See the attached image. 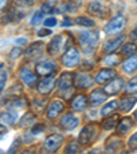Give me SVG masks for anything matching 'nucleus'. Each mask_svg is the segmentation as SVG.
I'll return each mask as SVG.
<instances>
[{"label": "nucleus", "mask_w": 137, "mask_h": 154, "mask_svg": "<svg viewBox=\"0 0 137 154\" xmlns=\"http://www.w3.org/2000/svg\"><path fill=\"white\" fill-rule=\"evenodd\" d=\"M22 55V49H21V48H12L11 51H10V59H12V60H14V59H18L19 57V56Z\"/></svg>", "instance_id": "nucleus-40"}, {"label": "nucleus", "mask_w": 137, "mask_h": 154, "mask_svg": "<svg viewBox=\"0 0 137 154\" xmlns=\"http://www.w3.org/2000/svg\"><path fill=\"white\" fill-rule=\"evenodd\" d=\"M56 70V64L52 60H43L36 66V74L40 76L51 75Z\"/></svg>", "instance_id": "nucleus-7"}, {"label": "nucleus", "mask_w": 137, "mask_h": 154, "mask_svg": "<svg viewBox=\"0 0 137 154\" xmlns=\"http://www.w3.org/2000/svg\"><path fill=\"white\" fill-rule=\"evenodd\" d=\"M118 120H119V116H118V115H111V116L106 117V119L102 122L103 130H106V131L114 130V128L117 127V124H118Z\"/></svg>", "instance_id": "nucleus-24"}, {"label": "nucleus", "mask_w": 137, "mask_h": 154, "mask_svg": "<svg viewBox=\"0 0 137 154\" xmlns=\"http://www.w3.org/2000/svg\"><path fill=\"white\" fill-rule=\"evenodd\" d=\"M88 105V100L84 94H77L71 100V108L74 111H84Z\"/></svg>", "instance_id": "nucleus-19"}, {"label": "nucleus", "mask_w": 137, "mask_h": 154, "mask_svg": "<svg viewBox=\"0 0 137 154\" xmlns=\"http://www.w3.org/2000/svg\"><path fill=\"white\" fill-rule=\"evenodd\" d=\"M123 85H125V82H123L122 78H114L106 85V87L103 89V91H104L106 94L114 96V94H118L121 90H122Z\"/></svg>", "instance_id": "nucleus-8"}, {"label": "nucleus", "mask_w": 137, "mask_h": 154, "mask_svg": "<svg viewBox=\"0 0 137 154\" xmlns=\"http://www.w3.org/2000/svg\"><path fill=\"white\" fill-rule=\"evenodd\" d=\"M122 68H123V71H125V72H128V74L134 72V71L137 70V55L129 56V57L123 61Z\"/></svg>", "instance_id": "nucleus-23"}, {"label": "nucleus", "mask_w": 137, "mask_h": 154, "mask_svg": "<svg viewBox=\"0 0 137 154\" xmlns=\"http://www.w3.org/2000/svg\"><path fill=\"white\" fill-rule=\"evenodd\" d=\"M0 154H4V151H3V150H2V149H0Z\"/></svg>", "instance_id": "nucleus-54"}, {"label": "nucleus", "mask_w": 137, "mask_h": 154, "mask_svg": "<svg viewBox=\"0 0 137 154\" xmlns=\"http://www.w3.org/2000/svg\"><path fill=\"white\" fill-rule=\"evenodd\" d=\"M88 11H89L90 14L97 15V17H103V15L106 14V11H107V8H106V6L100 0H93V2H90L89 6H88Z\"/></svg>", "instance_id": "nucleus-18"}, {"label": "nucleus", "mask_w": 137, "mask_h": 154, "mask_svg": "<svg viewBox=\"0 0 137 154\" xmlns=\"http://www.w3.org/2000/svg\"><path fill=\"white\" fill-rule=\"evenodd\" d=\"M92 83H93V79L90 78L89 74L80 72L74 76V86L77 89H88Z\"/></svg>", "instance_id": "nucleus-11"}, {"label": "nucleus", "mask_w": 137, "mask_h": 154, "mask_svg": "<svg viewBox=\"0 0 137 154\" xmlns=\"http://www.w3.org/2000/svg\"><path fill=\"white\" fill-rule=\"evenodd\" d=\"M62 63H63V66H66V67H69V68L76 67L77 64L80 63V52H78V49L74 48V47L69 48V49L63 53V56H62Z\"/></svg>", "instance_id": "nucleus-5"}, {"label": "nucleus", "mask_w": 137, "mask_h": 154, "mask_svg": "<svg viewBox=\"0 0 137 154\" xmlns=\"http://www.w3.org/2000/svg\"><path fill=\"white\" fill-rule=\"evenodd\" d=\"M43 15H44L43 11H38V12H36V14L33 15V18H32V25H33V26L38 25L41 20H43Z\"/></svg>", "instance_id": "nucleus-38"}, {"label": "nucleus", "mask_w": 137, "mask_h": 154, "mask_svg": "<svg viewBox=\"0 0 137 154\" xmlns=\"http://www.w3.org/2000/svg\"><path fill=\"white\" fill-rule=\"evenodd\" d=\"M136 102H137L136 97H125V98H122L119 101V109L122 112H129L136 105Z\"/></svg>", "instance_id": "nucleus-26"}, {"label": "nucleus", "mask_w": 137, "mask_h": 154, "mask_svg": "<svg viewBox=\"0 0 137 154\" xmlns=\"http://www.w3.org/2000/svg\"><path fill=\"white\" fill-rule=\"evenodd\" d=\"M21 154H34V150H25V151H22Z\"/></svg>", "instance_id": "nucleus-51"}, {"label": "nucleus", "mask_w": 137, "mask_h": 154, "mask_svg": "<svg viewBox=\"0 0 137 154\" xmlns=\"http://www.w3.org/2000/svg\"><path fill=\"white\" fill-rule=\"evenodd\" d=\"M76 23L80 25V26H85V27L95 26V22L90 19V18H88V17H78V18H76Z\"/></svg>", "instance_id": "nucleus-33"}, {"label": "nucleus", "mask_w": 137, "mask_h": 154, "mask_svg": "<svg viewBox=\"0 0 137 154\" xmlns=\"http://www.w3.org/2000/svg\"><path fill=\"white\" fill-rule=\"evenodd\" d=\"M126 25V19L122 15H118V17H114L110 22H107V25L104 26V32L107 34H118L123 30Z\"/></svg>", "instance_id": "nucleus-3"}, {"label": "nucleus", "mask_w": 137, "mask_h": 154, "mask_svg": "<svg viewBox=\"0 0 137 154\" xmlns=\"http://www.w3.org/2000/svg\"><path fill=\"white\" fill-rule=\"evenodd\" d=\"M7 71H0V91L3 90V87L6 86V82H7Z\"/></svg>", "instance_id": "nucleus-41"}, {"label": "nucleus", "mask_w": 137, "mask_h": 154, "mask_svg": "<svg viewBox=\"0 0 137 154\" xmlns=\"http://www.w3.org/2000/svg\"><path fill=\"white\" fill-rule=\"evenodd\" d=\"M96 135H97L96 124L90 123V124L85 125V127L81 130L80 137H78V143H81V145H88V143H90L92 140L95 139V137H96Z\"/></svg>", "instance_id": "nucleus-4"}, {"label": "nucleus", "mask_w": 137, "mask_h": 154, "mask_svg": "<svg viewBox=\"0 0 137 154\" xmlns=\"http://www.w3.org/2000/svg\"><path fill=\"white\" fill-rule=\"evenodd\" d=\"M99 40H100V34L99 32H95V30H92V32H82L78 35L80 47H81V49L86 55L93 52L95 48L99 44Z\"/></svg>", "instance_id": "nucleus-1"}, {"label": "nucleus", "mask_w": 137, "mask_h": 154, "mask_svg": "<svg viewBox=\"0 0 137 154\" xmlns=\"http://www.w3.org/2000/svg\"><path fill=\"white\" fill-rule=\"evenodd\" d=\"M17 120V113L15 112H4V113L0 115V125H3V127H10Z\"/></svg>", "instance_id": "nucleus-22"}, {"label": "nucleus", "mask_w": 137, "mask_h": 154, "mask_svg": "<svg viewBox=\"0 0 137 154\" xmlns=\"http://www.w3.org/2000/svg\"><path fill=\"white\" fill-rule=\"evenodd\" d=\"M54 4H56V2H48V3L43 4V7H41V11H43V12H54V11H55V7H54Z\"/></svg>", "instance_id": "nucleus-36"}, {"label": "nucleus", "mask_w": 137, "mask_h": 154, "mask_svg": "<svg viewBox=\"0 0 137 154\" xmlns=\"http://www.w3.org/2000/svg\"><path fill=\"white\" fill-rule=\"evenodd\" d=\"M7 4H8V0H0V10H3Z\"/></svg>", "instance_id": "nucleus-49"}, {"label": "nucleus", "mask_w": 137, "mask_h": 154, "mask_svg": "<svg viewBox=\"0 0 137 154\" xmlns=\"http://www.w3.org/2000/svg\"><path fill=\"white\" fill-rule=\"evenodd\" d=\"M62 142H63V137L58 134H52L50 137L45 138L44 140V146H43V151L45 154H52L60 147Z\"/></svg>", "instance_id": "nucleus-2"}, {"label": "nucleus", "mask_w": 137, "mask_h": 154, "mask_svg": "<svg viewBox=\"0 0 137 154\" xmlns=\"http://www.w3.org/2000/svg\"><path fill=\"white\" fill-rule=\"evenodd\" d=\"M34 120H36V116L32 113V112H28L26 115L22 116V119L19 120V125L21 127H30V125L34 124Z\"/></svg>", "instance_id": "nucleus-28"}, {"label": "nucleus", "mask_w": 137, "mask_h": 154, "mask_svg": "<svg viewBox=\"0 0 137 154\" xmlns=\"http://www.w3.org/2000/svg\"><path fill=\"white\" fill-rule=\"evenodd\" d=\"M64 41H66V37L64 35H55L52 38L50 44H48V53L50 55H58L64 47Z\"/></svg>", "instance_id": "nucleus-10"}, {"label": "nucleus", "mask_w": 137, "mask_h": 154, "mask_svg": "<svg viewBox=\"0 0 137 154\" xmlns=\"http://www.w3.org/2000/svg\"><path fill=\"white\" fill-rule=\"evenodd\" d=\"M19 146H21V142H19V139H15V142H14V145L10 147V150H8V154H17L18 153V150H19Z\"/></svg>", "instance_id": "nucleus-42"}, {"label": "nucleus", "mask_w": 137, "mask_h": 154, "mask_svg": "<svg viewBox=\"0 0 137 154\" xmlns=\"http://www.w3.org/2000/svg\"><path fill=\"white\" fill-rule=\"evenodd\" d=\"M14 3L19 7H30L33 6L34 0H14Z\"/></svg>", "instance_id": "nucleus-39"}, {"label": "nucleus", "mask_w": 137, "mask_h": 154, "mask_svg": "<svg viewBox=\"0 0 137 154\" xmlns=\"http://www.w3.org/2000/svg\"><path fill=\"white\" fill-rule=\"evenodd\" d=\"M118 106H119V102H118V101H110L108 104L104 105V108L102 109V112H100V113H102L103 116H108V115L113 113V112L115 111Z\"/></svg>", "instance_id": "nucleus-30"}, {"label": "nucleus", "mask_w": 137, "mask_h": 154, "mask_svg": "<svg viewBox=\"0 0 137 154\" xmlns=\"http://www.w3.org/2000/svg\"><path fill=\"white\" fill-rule=\"evenodd\" d=\"M80 119L77 116H74L73 113H67L59 120V124H60L62 128L64 130H74V128L78 125Z\"/></svg>", "instance_id": "nucleus-13"}, {"label": "nucleus", "mask_w": 137, "mask_h": 154, "mask_svg": "<svg viewBox=\"0 0 137 154\" xmlns=\"http://www.w3.org/2000/svg\"><path fill=\"white\" fill-rule=\"evenodd\" d=\"M81 2H74V0H67L64 3H62L59 6V8L56 10V12H76L77 8L80 7Z\"/></svg>", "instance_id": "nucleus-20"}, {"label": "nucleus", "mask_w": 137, "mask_h": 154, "mask_svg": "<svg viewBox=\"0 0 137 154\" xmlns=\"http://www.w3.org/2000/svg\"><path fill=\"white\" fill-rule=\"evenodd\" d=\"M25 105H26V102H25L24 100H18V101H15L14 104L11 105V108H15V111H17V108L18 109H21V108H24Z\"/></svg>", "instance_id": "nucleus-46"}, {"label": "nucleus", "mask_w": 137, "mask_h": 154, "mask_svg": "<svg viewBox=\"0 0 137 154\" xmlns=\"http://www.w3.org/2000/svg\"><path fill=\"white\" fill-rule=\"evenodd\" d=\"M86 154H97L96 151H89V153H86Z\"/></svg>", "instance_id": "nucleus-52"}, {"label": "nucleus", "mask_w": 137, "mask_h": 154, "mask_svg": "<svg viewBox=\"0 0 137 154\" xmlns=\"http://www.w3.org/2000/svg\"><path fill=\"white\" fill-rule=\"evenodd\" d=\"M123 41H125V35H119L117 38H113V40L106 42L103 49H104V52H114V51H117L121 47V44H123Z\"/></svg>", "instance_id": "nucleus-21"}, {"label": "nucleus", "mask_w": 137, "mask_h": 154, "mask_svg": "<svg viewBox=\"0 0 137 154\" xmlns=\"http://www.w3.org/2000/svg\"><path fill=\"white\" fill-rule=\"evenodd\" d=\"M118 63H119V57H118V55H114V53H110V55H107L103 59V64H104V66H111V67H114V66H117Z\"/></svg>", "instance_id": "nucleus-31"}, {"label": "nucleus", "mask_w": 137, "mask_h": 154, "mask_svg": "<svg viewBox=\"0 0 137 154\" xmlns=\"http://www.w3.org/2000/svg\"><path fill=\"white\" fill-rule=\"evenodd\" d=\"M56 23H58V20H56V18H54V17L47 18V19L44 20V26H48V27L56 26Z\"/></svg>", "instance_id": "nucleus-44"}, {"label": "nucleus", "mask_w": 137, "mask_h": 154, "mask_svg": "<svg viewBox=\"0 0 137 154\" xmlns=\"http://www.w3.org/2000/svg\"><path fill=\"white\" fill-rule=\"evenodd\" d=\"M45 102H47V100H34L33 101V106H34V109H37L38 112H41L45 108Z\"/></svg>", "instance_id": "nucleus-37"}, {"label": "nucleus", "mask_w": 137, "mask_h": 154, "mask_svg": "<svg viewBox=\"0 0 137 154\" xmlns=\"http://www.w3.org/2000/svg\"><path fill=\"white\" fill-rule=\"evenodd\" d=\"M130 38H132V40H137V26L134 27L133 30H132V33H130Z\"/></svg>", "instance_id": "nucleus-48"}, {"label": "nucleus", "mask_w": 137, "mask_h": 154, "mask_svg": "<svg viewBox=\"0 0 137 154\" xmlns=\"http://www.w3.org/2000/svg\"><path fill=\"white\" fill-rule=\"evenodd\" d=\"M44 130V124H37V125H34V127H32V135H37V134H40L41 131Z\"/></svg>", "instance_id": "nucleus-45"}, {"label": "nucleus", "mask_w": 137, "mask_h": 154, "mask_svg": "<svg viewBox=\"0 0 137 154\" xmlns=\"http://www.w3.org/2000/svg\"><path fill=\"white\" fill-rule=\"evenodd\" d=\"M50 30L48 29H41V30H38V35H40V37H45V35H48L50 34Z\"/></svg>", "instance_id": "nucleus-47"}, {"label": "nucleus", "mask_w": 137, "mask_h": 154, "mask_svg": "<svg viewBox=\"0 0 137 154\" xmlns=\"http://www.w3.org/2000/svg\"><path fill=\"white\" fill-rule=\"evenodd\" d=\"M129 147L137 149V132H134V134L129 138Z\"/></svg>", "instance_id": "nucleus-43"}, {"label": "nucleus", "mask_w": 137, "mask_h": 154, "mask_svg": "<svg viewBox=\"0 0 137 154\" xmlns=\"http://www.w3.org/2000/svg\"><path fill=\"white\" fill-rule=\"evenodd\" d=\"M64 109V104L62 101H59V100H55L54 102H51V105L48 106V111H47V116L50 117V119H55V117H58L59 115L63 112Z\"/></svg>", "instance_id": "nucleus-17"}, {"label": "nucleus", "mask_w": 137, "mask_h": 154, "mask_svg": "<svg viewBox=\"0 0 137 154\" xmlns=\"http://www.w3.org/2000/svg\"><path fill=\"white\" fill-rule=\"evenodd\" d=\"M24 12L22 11H18V10L15 8H10L8 11H6V14L3 15V18H2V20H3V23H17V22H19L22 18H24Z\"/></svg>", "instance_id": "nucleus-14"}, {"label": "nucleus", "mask_w": 137, "mask_h": 154, "mask_svg": "<svg viewBox=\"0 0 137 154\" xmlns=\"http://www.w3.org/2000/svg\"><path fill=\"white\" fill-rule=\"evenodd\" d=\"M119 147H121V140L115 139V138H113V139H108V140H107V145H106V150H107L108 154H114Z\"/></svg>", "instance_id": "nucleus-29"}, {"label": "nucleus", "mask_w": 137, "mask_h": 154, "mask_svg": "<svg viewBox=\"0 0 137 154\" xmlns=\"http://www.w3.org/2000/svg\"><path fill=\"white\" fill-rule=\"evenodd\" d=\"M125 90H126V93H129V94H137V76H134V78H132L130 81H129Z\"/></svg>", "instance_id": "nucleus-35"}, {"label": "nucleus", "mask_w": 137, "mask_h": 154, "mask_svg": "<svg viewBox=\"0 0 137 154\" xmlns=\"http://www.w3.org/2000/svg\"><path fill=\"white\" fill-rule=\"evenodd\" d=\"M136 51H137L136 44L130 42V44H125L122 47V49H121V52H122V55H125V56H132V55H134Z\"/></svg>", "instance_id": "nucleus-32"}, {"label": "nucleus", "mask_w": 137, "mask_h": 154, "mask_svg": "<svg viewBox=\"0 0 137 154\" xmlns=\"http://www.w3.org/2000/svg\"><path fill=\"white\" fill-rule=\"evenodd\" d=\"M80 150V145L76 140H71V142L67 143L66 150H64V154H77Z\"/></svg>", "instance_id": "nucleus-34"}, {"label": "nucleus", "mask_w": 137, "mask_h": 154, "mask_svg": "<svg viewBox=\"0 0 137 154\" xmlns=\"http://www.w3.org/2000/svg\"><path fill=\"white\" fill-rule=\"evenodd\" d=\"M19 78H21V81L29 87L34 86L36 82H37V76H36V74H33V71L28 70V68H22V70L19 71Z\"/></svg>", "instance_id": "nucleus-16"}, {"label": "nucleus", "mask_w": 137, "mask_h": 154, "mask_svg": "<svg viewBox=\"0 0 137 154\" xmlns=\"http://www.w3.org/2000/svg\"><path fill=\"white\" fill-rule=\"evenodd\" d=\"M55 85H56L55 76H52V75L47 76V78L41 79L37 83V91L40 94H50L51 91L55 89Z\"/></svg>", "instance_id": "nucleus-6"}, {"label": "nucleus", "mask_w": 137, "mask_h": 154, "mask_svg": "<svg viewBox=\"0 0 137 154\" xmlns=\"http://www.w3.org/2000/svg\"><path fill=\"white\" fill-rule=\"evenodd\" d=\"M73 83H74V76L71 72H63L60 75V78H59V90H60V93H69V91L71 90V87H73Z\"/></svg>", "instance_id": "nucleus-9"}, {"label": "nucleus", "mask_w": 137, "mask_h": 154, "mask_svg": "<svg viewBox=\"0 0 137 154\" xmlns=\"http://www.w3.org/2000/svg\"><path fill=\"white\" fill-rule=\"evenodd\" d=\"M132 127H133V122H132V119L125 117V119H121L119 124L117 125V130H118L119 134H126L128 131L132 130Z\"/></svg>", "instance_id": "nucleus-27"}, {"label": "nucleus", "mask_w": 137, "mask_h": 154, "mask_svg": "<svg viewBox=\"0 0 137 154\" xmlns=\"http://www.w3.org/2000/svg\"><path fill=\"white\" fill-rule=\"evenodd\" d=\"M70 25H71V20L69 19V18H67V19H64V23L62 25V26H63V27H66V26H70Z\"/></svg>", "instance_id": "nucleus-50"}, {"label": "nucleus", "mask_w": 137, "mask_h": 154, "mask_svg": "<svg viewBox=\"0 0 137 154\" xmlns=\"http://www.w3.org/2000/svg\"><path fill=\"white\" fill-rule=\"evenodd\" d=\"M115 76H117V71L114 68H104V70H100L97 72L95 81L97 83H106V82H110L111 79H114Z\"/></svg>", "instance_id": "nucleus-15"}, {"label": "nucleus", "mask_w": 137, "mask_h": 154, "mask_svg": "<svg viewBox=\"0 0 137 154\" xmlns=\"http://www.w3.org/2000/svg\"><path fill=\"white\" fill-rule=\"evenodd\" d=\"M106 101V93L104 91H102V90H93L92 93H90V96H89V102L92 105H99V104H102V102H104Z\"/></svg>", "instance_id": "nucleus-25"}, {"label": "nucleus", "mask_w": 137, "mask_h": 154, "mask_svg": "<svg viewBox=\"0 0 137 154\" xmlns=\"http://www.w3.org/2000/svg\"><path fill=\"white\" fill-rule=\"evenodd\" d=\"M134 119L137 120V111H136V113H134Z\"/></svg>", "instance_id": "nucleus-53"}, {"label": "nucleus", "mask_w": 137, "mask_h": 154, "mask_svg": "<svg viewBox=\"0 0 137 154\" xmlns=\"http://www.w3.org/2000/svg\"><path fill=\"white\" fill-rule=\"evenodd\" d=\"M44 44L43 42H33L26 51H25V59L26 60H34L36 57L43 53Z\"/></svg>", "instance_id": "nucleus-12"}]
</instances>
